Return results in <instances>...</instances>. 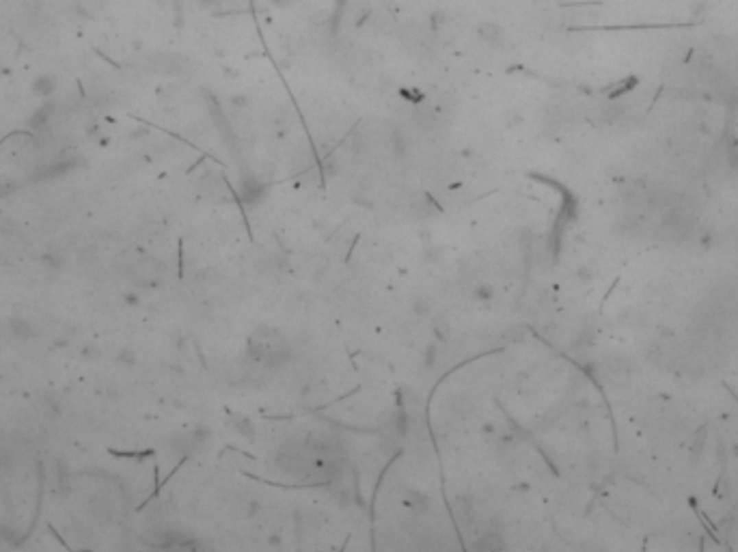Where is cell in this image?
<instances>
[{"label": "cell", "instance_id": "cell-1", "mask_svg": "<svg viewBox=\"0 0 738 552\" xmlns=\"http://www.w3.org/2000/svg\"><path fill=\"white\" fill-rule=\"evenodd\" d=\"M250 352L259 363H274L285 352V339L274 331H261L250 339Z\"/></svg>", "mask_w": 738, "mask_h": 552}, {"label": "cell", "instance_id": "cell-2", "mask_svg": "<svg viewBox=\"0 0 738 552\" xmlns=\"http://www.w3.org/2000/svg\"><path fill=\"white\" fill-rule=\"evenodd\" d=\"M479 37H481L484 41H488L490 46H495V43H499L501 39H503V31H501L497 24H492V22L488 24V22H486V24L479 26Z\"/></svg>", "mask_w": 738, "mask_h": 552}]
</instances>
